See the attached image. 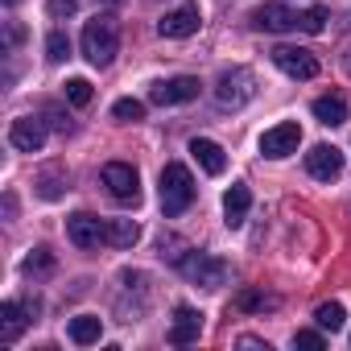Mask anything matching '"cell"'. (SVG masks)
I'll return each instance as SVG.
<instances>
[{
	"mask_svg": "<svg viewBox=\"0 0 351 351\" xmlns=\"http://www.w3.org/2000/svg\"><path fill=\"white\" fill-rule=\"evenodd\" d=\"M195 203V178L182 161H169L161 169V211L165 215H182Z\"/></svg>",
	"mask_w": 351,
	"mask_h": 351,
	"instance_id": "6da1fadb",
	"label": "cell"
},
{
	"mask_svg": "<svg viewBox=\"0 0 351 351\" xmlns=\"http://www.w3.org/2000/svg\"><path fill=\"white\" fill-rule=\"evenodd\" d=\"M83 54L91 66H108L116 54H120V29L112 17H95L83 25Z\"/></svg>",
	"mask_w": 351,
	"mask_h": 351,
	"instance_id": "7a4b0ae2",
	"label": "cell"
},
{
	"mask_svg": "<svg viewBox=\"0 0 351 351\" xmlns=\"http://www.w3.org/2000/svg\"><path fill=\"white\" fill-rule=\"evenodd\" d=\"M256 95V75L248 66H236V71H223L219 83H215V99L223 108H244L248 99Z\"/></svg>",
	"mask_w": 351,
	"mask_h": 351,
	"instance_id": "3957f363",
	"label": "cell"
},
{
	"mask_svg": "<svg viewBox=\"0 0 351 351\" xmlns=\"http://www.w3.org/2000/svg\"><path fill=\"white\" fill-rule=\"evenodd\" d=\"M104 186H108L112 199L124 203V207H136V203H141V178H136V169H132L128 161H108V165H104Z\"/></svg>",
	"mask_w": 351,
	"mask_h": 351,
	"instance_id": "277c9868",
	"label": "cell"
},
{
	"mask_svg": "<svg viewBox=\"0 0 351 351\" xmlns=\"http://www.w3.org/2000/svg\"><path fill=\"white\" fill-rule=\"evenodd\" d=\"M178 269H182L195 285H203V289H219V285L228 281V265H223L219 256H207V252H191Z\"/></svg>",
	"mask_w": 351,
	"mask_h": 351,
	"instance_id": "5b68a950",
	"label": "cell"
},
{
	"mask_svg": "<svg viewBox=\"0 0 351 351\" xmlns=\"http://www.w3.org/2000/svg\"><path fill=\"white\" fill-rule=\"evenodd\" d=\"M66 240L75 248H99V244H108V223L95 219L91 211H75L66 219Z\"/></svg>",
	"mask_w": 351,
	"mask_h": 351,
	"instance_id": "8992f818",
	"label": "cell"
},
{
	"mask_svg": "<svg viewBox=\"0 0 351 351\" xmlns=\"http://www.w3.org/2000/svg\"><path fill=\"white\" fill-rule=\"evenodd\" d=\"M199 25H203V13H199V5H178L173 13H165L161 21H157V34L161 38H191V34H199Z\"/></svg>",
	"mask_w": 351,
	"mask_h": 351,
	"instance_id": "52a82bcc",
	"label": "cell"
},
{
	"mask_svg": "<svg viewBox=\"0 0 351 351\" xmlns=\"http://www.w3.org/2000/svg\"><path fill=\"white\" fill-rule=\"evenodd\" d=\"M298 145H302V128H298L293 120L273 124V128H265V136H261V153H265V157H289V153H298Z\"/></svg>",
	"mask_w": 351,
	"mask_h": 351,
	"instance_id": "ba28073f",
	"label": "cell"
},
{
	"mask_svg": "<svg viewBox=\"0 0 351 351\" xmlns=\"http://www.w3.org/2000/svg\"><path fill=\"white\" fill-rule=\"evenodd\" d=\"M273 62L289 75V79H314L318 75V58L302 46H277L273 50Z\"/></svg>",
	"mask_w": 351,
	"mask_h": 351,
	"instance_id": "9c48e42d",
	"label": "cell"
},
{
	"mask_svg": "<svg viewBox=\"0 0 351 351\" xmlns=\"http://www.w3.org/2000/svg\"><path fill=\"white\" fill-rule=\"evenodd\" d=\"M306 173H310V178H318V182L339 178V173H343V153L335 145H314L306 153Z\"/></svg>",
	"mask_w": 351,
	"mask_h": 351,
	"instance_id": "30bf717a",
	"label": "cell"
},
{
	"mask_svg": "<svg viewBox=\"0 0 351 351\" xmlns=\"http://www.w3.org/2000/svg\"><path fill=\"white\" fill-rule=\"evenodd\" d=\"M149 99L161 104V108H169V104H191V99H199V79L178 75V79H169V83H157L149 91Z\"/></svg>",
	"mask_w": 351,
	"mask_h": 351,
	"instance_id": "8fae6325",
	"label": "cell"
},
{
	"mask_svg": "<svg viewBox=\"0 0 351 351\" xmlns=\"http://www.w3.org/2000/svg\"><path fill=\"white\" fill-rule=\"evenodd\" d=\"M203 335V314L195 306H178L173 310V322H169V343L173 347H186Z\"/></svg>",
	"mask_w": 351,
	"mask_h": 351,
	"instance_id": "7c38bea8",
	"label": "cell"
},
{
	"mask_svg": "<svg viewBox=\"0 0 351 351\" xmlns=\"http://www.w3.org/2000/svg\"><path fill=\"white\" fill-rule=\"evenodd\" d=\"M9 145L21 149V153H38V149L46 145V128H42V120H34V116L13 120V124H9Z\"/></svg>",
	"mask_w": 351,
	"mask_h": 351,
	"instance_id": "4fadbf2b",
	"label": "cell"
},
{
	"mask_svg": "<svg viewBox=\"0 0 351 351\" xmlns=\"http://www.w3.org/2000/svg\"><path fill=\"white\" fill-rule=\"evenodd\" d=\"M252 25L265 34H285V29H298V13H289L285 5H261L252 13Z\"/></svg>",
	"mask_w": 351,
	"mask_h": 351,
	"instance_id": "5bb4252c",
	"label": "cell"
},
{
	"mask_svg": "<svg viewBox=\"0 0 351 351\" xmlns=\"http://www.w3.org/2000/svg\"><path fill=\"white\" fill-rule=\"evenodd\" d=\"M248 207H252V191L244 182H232V191L223 195V219H228V228H240L248 219Z\"/></svg>",
	"mask_w": 351,
	"mask_h": 351,
	"instance_id": "9a60e30c",
	"label": "cell"
},
{
	"mask_svg": "<svg viewBox=\"0 0 351 351\" xmlns=\"http://www.w3.org/2000/svg\"><path fill=\"white\" fill-rule=\"evenodd\" d=\"M25 326H29V318H25L21 302H5V306H0V343H17Z\"/></svg>",
	"mask_w": 351,
	"mask_h": 351,
	"instance_id": "2e32d148",
	"label": "cell"
},
{
	"mask_svg": "<svg viewBox=\"0 0 351 351\" xmlns=\"http://www.w3.org/2000/svg\"><path fill=\"white\" fill-rule=\"evenodd\" d=\"M191 153H195V161H199L207 173H223V169H228V153H223L215 141H207V136H195V141H191Z\"/></svg>",
	"mask_w": 351,
	"mask_h": 351,
	"instance_id": "e0dca14e",
	"label": "cell"
},
{
	"mask_svg": "<svg viewBox=\"0 0 351 351\" xmlns=\"http://www.w3.org/2000/svg\"><path fill=\"white\" fill-rule=\"evenodd\" d=\"M310 112H314V120H318V124L335 128V124H343V120H347V99H343V95H318Z\"/></svg>",
	"mask_w": 351,
	"mask_h": 351,
	"instance_id": "ac0fdd59",
	"label": "cell"
},
{
	"mask_svg": "<svg viewBox=\"0 0 351 351\" xmlns=\"http://www.w3.org/2000/svg\"><path fill=\"white\" fill-rule=\"evenodd\" d=\"M99 335H104V322H99L95 314H79V318H71V343L91 347V343H99Z\"/></svg>",
	"mask_w": 351,
	"mask_h": 351,
	"instance_id": "d6986e66",
	"label": "cell"
},
{
	"mask_svg": "<svg viewBox=\"0 0 351 351\" xmlns=\"http://www.w3.org/2000/svg\"><path fill=\"white\" fill-rule=\"evenodd\" d=\"M236 310H244V314H265V310H277V298L265 293V289H240V293H236Z\"/></svg>",
	"mask_w": 351,
	"mask_h": 351,
	"instance_id": "ffe728a7",
	"label": "cell"
},
{
	"mask_svg": "<svg viewBox=\"0 0 351 351\" xmlns=\"http://www.w3.org/2000/svg\"><path fill=\"white\" fill-rule=\"evenodd\" d=\"M141 240V228L132 219H108V244L112 248H132Z\"/></svg>",
	"mask_w": 351,
	"mask_h": 351,
	"instance_id": "44dd1931",
	"label": "cell"
},
{
	"mask_svg": "<svg viewBox=\"0 0 351 351\" xmlns=\"http://www.w3.org/2000/svg\"><path fill=\"white\" fill-rule=\"evenodd\" d=\"M21 273H25V277H34V281H42V277H50V273H54V256H50L46 248H34V252L21 261Z\"/></svg>",
	"mask_w": 351,
	"mask_h": 351,
	"instance_id": "7402d4cb",
	"label": "cell"
},
{
	"mask_svg": "<svg viewBox=\"0 0 351 351\" xmlns=\"http://www.w3.org/2000/svg\"><path fill=\"white\" fill-rule=\"evenodd\" d=\"M343 318H347V310H343L339 302H322V306L314 310V322H318L322 330H330V335L343 330Z\"/></svg>",
	"mask_w": 351,
	"mask_h": 351,
	"instance_id": "603a6c76",
	"label": "cell"
},
{
	"mask_svg": "<svg viewBox=\"0 0 351 351\" xmlns=\"http://www.w3.org/2000/svg\"><path fill=\"white\" fill-rule=\"evenodd\" d=\"M62 186H66V182H62V169H58V165H50L42 178H38V195H42V199H58Z\"/></svg>",
	"mask_w": 351,
	"mask_h": 351,
	"instance_id": "cb8c5ba5",
	"label": "cell"
},
{
	"mask_svg": "<svg viewBox=\"0 0 351 351\" xmlns=\"http://www.w3.org/2000/svg\"><path fill=\"white\" fill-rule=\"evenodd\" d=\"M157 252H161V261H169V265H182V261H186L182 252H191V248H186V240H178V236H161Z\"/></svg>",
	"mask_w": 351,
	"mask_h": 351,
	"instance_id": "d4e9b609",
	"label": "cell"
},
{
	"mask_svg": "<svg viewBox=\"0 0 351 351\" xmlns=\"http://www.w3.org/2000/svg\"><path fill=\"white\" fill-rule=\"evenodd\" d=\"M326 9L322 5H314V9H306V13H298V29H306V34H322L326 29Z\"/></svg>",
	"mask_w": 351,
	"mask_h": 351,
	"instance_id": "484cf974",
	"label": "cell"
},
{
	"mask_svg": "<svg viewBox=\"0 0 351 351\" xmlns=\"http://www.w3.org/2000/svg\"><path fill=\"white\" fill-rule=\"evenodd\" d=\"M66 104H75V108H87L91 104V83L87 79H66Z\"/></svg>",
	"mask_w": 351,
	"mask_h": 351,
	"instance_id": "4316f807",
	"label": "cell"
},
{
	"mask_svg": "<svg viewBox=\"0 0 351 351\" xmlns=\"http://www.w3.org/2000/svg\"><path fill=\"white\" fill-rule=\"evenodd\" d=\"M112 116H116V120H124V124L145 120V104H141V99H116V104H112Z\"/></svg>",
	"mask_w": 351,
	"mask_h": 351,
	"instance_id": "83f0119b",
	"label": "cell"
},
{
	"mask_svg": "<svg viewBox=\"0 0 351 351\" xmlns=\"http://www.w3.org/2000/svg\"><path fill=\"white\" fill-rule=\"evenodd\" d=\"M46 54H50V62L71 58V42H66V34H62V29H54V34L46 38Z\"/></svg>",
	"mask_w": 351,
	"mask_h": 351,
	"instance_id": "f1b7e54d",
	"label": "cell"
},
{
	"mask_svg": "<svg viewBox=\"0 0 351 351\" xmlns=\"http://www.w3.org/2000/svg\"><path fill=\"white\" fill-rule=\"evenodd\" d=\"M293 343H298V347H314V351H318V347H326L322 330H298V335H293Z\"/></svg>",
	"mask_w": 351,
	"mask_h": 351,
	"instance_id": "f546056e",
	"label": "cell"
},
{
	"mask_svg": "<svg viewBox=\"0 0 351 351\" xmlns=\"http://www.w3.org/2000/svg\"><path fill=\"white\" fill-rule=\"evenodd\" d=\"M75 9H79V0H50V17H58V21L71 17Z\"/></svg>",
	"mask_w": 351,
	"mask_h": 351,
	"instance_id": "4dcf8cb0",
	"label": "cell"
},
{
	"mask_svg": "<svg viewBox=\"0 0 351 351\" xmlns=\"http://www.w3.org/2000/svg\"><path fill=\"white\" fill-rule=\"evenodd\" d=\"M240 347H256V351H269V343H261V339H252V335H244V339H240Z\"/></svg>",
	"mask_w": 351,
	"mask_h": 351,
	"instance_id": "1f68e13d",
	"label": "cell"
},
{
	"mask_svg": "<svg viewBox=\"0 0 351 351\" xmlns=\"http://www.w3.org/2000/svg\"><path fill=\"white\" fill-rule=\"evenodd\" d=\"M99 5H124V0H99Z\"/></svg>",
	"mask_w": 351,
	"mask_h": 351,
	"instance_id": "d6a6232c",
	"label": "cell"
},
{
	"mask_svg": "<svg viewBox=\"0 0 351 351\" xmlns=\"http://www.w3.org/2000/svg\"><path fill=\"white\" fill-rule=\"evenodd\" d=\"M5 5H17V0H5Z\"/></svg>",
	"mask_w": 351,
	"mask_h": 351,
	"instance_id": "836d02e7",
	"label": "cell"
},
{
	"mask_svg": "<svg viewBox=\"0 0 351 351\" xmlns=\"http://www.w3.org/2000/svg\"><path fill=\"white\" fill-rule=\"evenodd\" d=\"M347 71H351V58H347Z\"/></svg>",
	"mask_w": 351,
	"mask_h": 351,
	"instance_id": "e575fe53",
	"label": "cell"
}]
</instances>
